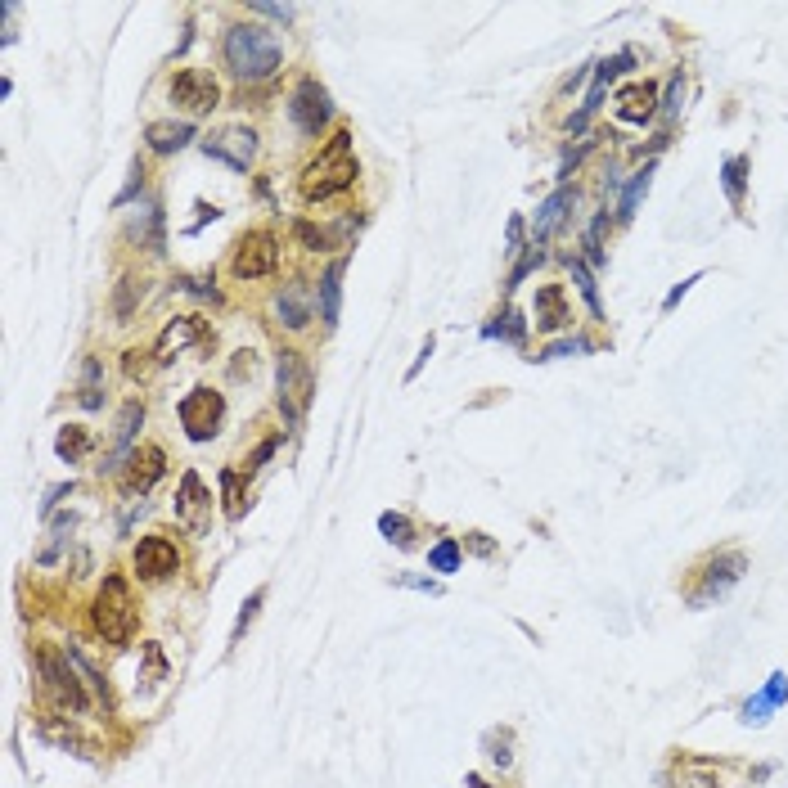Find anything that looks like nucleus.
<instances>
[{
	"label": "nucleus",
	"mask_w": 788,
	"mask_h": 788,
	"mask_svg": "<svg viewBox=\"0 0 788 788\" xmlns=\"http://www.w3.org/2000/svg\"><path fill=\"white\" fill-rule=\"evenodd\" d=\"M131 239H140L145 248L163 253V208H158V203H145V208L136 212V221H131Z\"/></svg>",
	"instance_id": "obj_27"
},
{
	"label": "nucleus",
	"mask_w": 788,
	"mask_h": 788,
	"mask_svg": "<svg viewBox=\"0 0 788 788\" xmlns=\"http://www.w3.org/2000/svg\"><path fill=\"white\" fill-rule=\"evenodd\" d=\"M167 95H172V104L185 113H212L221 104L217 77L203 73V68H181V73L172 77V86H167Z\"/></svg>",
	"instance_id": "obj_11"
},
{
	"label": "nucleus",
	"mask_w": 788,
	"mask_h": 788,
	"mask_svg": "<svg viewBox=\"0 0 788 788\" xmlns=\"http://www.w3.org/2000/svg\"><path fill=\"white\" fill-rule=\"evenodd\" d=\"M275 316H280L284 329H307L311 325V289L302 280L284 284L280 293H275Z\"/></svg>",
	"instance_id": "obj_19"
},
{
	"label": "nucleus",
	"mask_w": 788,
	"mask_h": 788,
	"mask_svg": "<svg viewBox=\"0 0 788 788\" xmlns=\"http://www.w3.org/2000/svg\"><path fill=\"white\" fill-rule=\"evenodd\" d=\"M91 626L113 649L131 644V635H136V626H140V613H136V599H131V586L122 572H109V577L100 581L95 604H91Z\"/></svg>",
	"instance_id": "obj_3"
},
{
	"label": "nucleus",
	"mask_w": 788,
	"mask_h": 788,
	"mask_svg": "<svg viewBox=\"0 0 788 788\" xmlns=\"http://www.w3.org/2000/svg\"><path fill=\"white\" fill-rule=\"evenodd\" d=\"M221 59L239 82H266V77L280 73L284 64V46L271 28H257V23H230L226 37H221Z\"/></svg>",
	"instance_id": "obj_1"
},
{
	"label": "nucleus",
	"mask_w": 788,
	"mask_h": 788,
	"mask_svg": "<svg viewBox=\"0 0 788 788\" xmlns=\"http://www.w3.org/2000/svg\"><path fill=\"white\" fill-rule=\"evenodd\" d=\"M311 397H316V374H311L307 356L293 352V347H280L275 352V401H280L284 424H298L307 415Z\"/></svg>",
	"instance_id": "obj_4"
},
{
	"label": "nucleus",
	"mask_w": 788,
	"mask_h": 788,
	"mask_svg": "<svg viewBox=\"0 0 788 788\" xmlns=\"http://www.w3.org/2000/svg\"><path fill=\"white\" fill-rule=\"evenodd\" d=\"M689 788H716V784H712V779H703V775H698V779H689Z\"/></svg>",
	"instance_id": "obj_56"
},
{
	"label": "nucleus",
	"mask_w": 788,
	"mask_h": 788,
	"mask_svg": "<svg viewBox=\"0 0 788 788\" xmlns=\"http://www.w3.org/2000/svg\"><path fill=\"white\" fill-rule=\"evenodd\" d=\"M131 568H136L140 581H167L181 568V550H176L167 536H145V541L136 545V554H131Z\"/></svg>",
	"instance_id": "obj_14"
},
{
	"label": "nucleus",
	"mask_w": 788,
	"mask_h": 788,
	"mask_svg": "<svg viewBox=\"0 0 788 788\" xmlns=\"http://www.w3.org/2000/svg\"><path fill=\"white\" fill-rule=\"evenodd\" d=\"M73 527H77V518H73V514H68V518H59V523L50 527V545H46V550L37 554V563H55V559H59V550H64V541H68V532H73Z\"/></svg>",
	"instance_id": "obj_40"
},
{
	"label": "nucleus",
	"mask_w": 788,
	"mask_h": 788,
	"mask_svg": "<svg viewBox=\"0 0 788 788\" xmlns=\"http://www.w3.org/2000/svg\"><path fill=\"white\" fill-rule=\"evenodd\" d=\"M604 221H608V212H599L595 221H590V230H586V257H590V266H604Z\"/></svg>",
	"instance_id": "obj_41"
},
{
	"label": "nucleus",
	"mask_w": 788,
	"mask_h": 788,
	"mask_svg": "<svg viewBox=\"0 0 788 788\" xmlns=\"http://www.w3.org/2000/svg\"><path fill=\"white\" fill-rule=\"evenodd\" d=\"M140 424H145V406H140V401H127L118 415V442H113V455H109V464H104V473H122V464L131 460V442H136Z\"/></svg>",
	"instance_id": "obj_20"
},
{
	"label": "nucleus",
	"mask_w": 788,
	"mask_h": 788,
	"mask_svg": "<svg viewBox=\"0 0 788 788\" xmlns=\"http://www.w3.org/2000/svg\"><path fill=\"white\" fill-rule=\"evenodd\" d=\"M356 176H361V163H356V154H352V131H338V136L320 149L316 163L302 172L298 190L307 203H325V199H338V194L352 190Z\"/></svg>",
	"instance_id": "obj_2"
},
{
	"label": "nucleus",
	"mask_w": 788,
	"mask_h": 788,
	"mask_svg": "<svg viewBox=\"0 0 788 788\" xmlns=\"http://www.w3.org/2000/svg\"><path fill=\"white\" fill-rule=\"evenodd\" d=\"M293 235H298L302 248H311V253H329L334 248V235L320 226H311V221H293Z\"/></svg>",
	"instance_id": "obj_39"
},
{
	"label": "nucleus",
	"mask_w": 788,
	"mask_h": 788,
	"mask_svg": "<svg viewBox=\"0 0 788 788\" xmlns=\"http://www.w3.org/2000/svg\"><path fill=\"white\" fill-rule=\"evenodd\" d=\"M460 563H464L460 536H442V541L428 550V572H442V577H451V572H460Z\"/></svg>",
	"instance_id": "obj_30"
},
{
	"label": "nucleus",
	"mask_w": 788,
	"mask_h": 788,
	"mask_svg": "<svg viewBox=\"0 0 788 788\" xmlns=\"http://www.w3.org/2000/svg\"><path fill=\"white\" fill-rule=\"evenodd\" d=\"M784 703H788V676H784V671H775V676L761 685V694H752L748 703L739 707V721L743 725H766Z\"/></svg>",
	"instance_id": "obj_17"
},
{
	"label": "nucleus",
	"mask_w": 788,
	"mask_h": 788,
	"mask_svg": "<svg viewBox=\"0 0 788 788\" xmlns=\"http://www.w3.org/2000/svg\"><path fill=\"white\" fill-rule=\"evenodd\" d=\"M176 419H181L185 437L190 442H212L221 433V419H226V397L217 388H190L181 401H176Z\"/></svg>",
	"instance_id": "obj_7"
},
{
	"label": "nucleus",
	"mask_w": 788,
	"mask_h": 788,
	"mask_svg": "<svg viewBox=\"0 0 788 788\" xmlns=\"http://www.w3.org/2000/svg\"><path fill=\"white\" fill-rule=\"evenodd\" d=\"M541 262H545V253H541V248L532 244V248H527V257H523V262L514 266V275H509V284H505V289H514V284H523V275L532 271V266H541Z\"/></svg>",
	"instance_id": "obj_49"
},
{
	"label": "nucleus",
	"mask_w": 788,
	"mask_h": 788,
	"mask_svg": "<svg viewBox=\"0 0 788 788\" xmlns=\"http://www.w3.org/2000/svg\"><path fill=\"white\" fill-rule=\"evenodd\" d=\"M154 365V352H127V379H145Z\"/></svg>",
	"instance_id": "obj_48"
},
{
	"label": "nucleus",
	"mask_w": 788,
	"mask_h": 788,
	"mask_svg": "<svg viewBox=\"0 0 788 788\" xmlns=\"http://www.w3.org/2000/svg\"><path fill=\"white\" fill-rule=\"evenodd\" d=\"M460 545H464V550H473L478 559H496V541H491L487 532H464Z\"/></svg>",
	"instance_id": "obj_45"
},
{
	"label": "nucleus",
	"mask_w": 788,
	"mask_h": 788,
	"mask_svg": "<svg viewBox=\"0 0 788 788\" xmlns=\"http://www.w3.org/2000/svg\"><path fill=\"white\" fill-rule=\"evenodd\" d=\"M343 275H347V262L338 257V262L325 266V275H320V320H325V329L338 325V311H343Z\"/></svg>",
	"instance_id": "obj_22"
},
{
	"label": "nucleus",
	"mask_w": 788,
	"mask_h": 788,
	"mask_svg": "<svg viewBox=\"0 0 788 788\" xmlns=\"http://www.w3.org/2000/svg\"><path fill=\"white\" fill-rule=\"evenodd\" d=\"M145 293V284L136 280V275H122V284H118V293H113V311H118V320L127 325L131 316H136V298Z\"/></svg>",
	"instance_id": "obj_35"
},
{
	"label": "nucleus",
	"mask_w": 788,
	"mask_h": 788,
	"mask_svg": "<svg viewBox=\"0 0 788 788\" xmlns=\"http://www.w3.org/2000/svg\"><path fill=\"white\" fill-rule=\"evenodd\" d=\"M397 586H406V590H419V595H442V581L437 577H419V572H397Z\"/></svg>",
	"instance_id": "obj_42"
},
{
	"label": "nucleus",
	"mask_w": 788,
	"mask_h": 788,
	"mask_svg": "<svg viewBox=\"0 0 788 788\" xmlns=\"http://www.w3.org/2000/svg\"><path fill=\"white\" fill-rule=\"evenodd\" d=\"M32 662H37V676H41V685H46V694L55 698L59 707H68V712H86V707H91L86 685L77 680V667L68 653L50 649V644H37V649H32Z\"/></svg>",
	"instance_id": "obj_6"
},
{
	"label": "nucleus",
	"mask_w": 788,
	"mask_h": 788,
	"mask_svg": "<svg viewBox=\"0 0 788 788\" xmlns=\"http://www.w3.org/2000/svg\"><path fill=\"white\" fill-rule=\"evenodd\" d=\"M694 284H698V275H689V280H680L676 289H671L667 298H662V311H676V307H680V298H685V293L694 289Z\"/></svg>",
	"instance_id": "obj_52"
},
{
	"label": "nucleus",
	"mask_w": 788,
	"mask_h": 788,
	"mask_svg": "<svg viewBox=\"0 0 788 788\" xmlns=\"http://www.w3.org/2000/svg\"><path fill=\"white\" fill-rule=\"evenodd\" d=\"M203 154L226 163L230 172H248L257 158V131L253 127H221L203 140Z\"/></svg>",
	"instance_id": "obj_12"
},
{
	"label": "nucleus",
	"mask_w": 788,
	"mask_h": 788,
	"mask_svg": "<svg viewBox=\"0 0 788 788\" xmlns=\"http://www.w3.org/2000/svg\"><path fill=\"white\" fill-rule=\"evenodd\" d=\"M64 496H73V482H59V487H50V491H46V500H41V518L55 514V505H59Z\"/></svg>",
	"instance_id": "obj_51"
},
{
	"label": "nucleus",
	"mask_w": 788,
	"mask_h": 788,
	"mask_svg": "<svg viewBox=\"0 0 788 788\" xmlns=\"http://www.w3.org/2000/svg\"><path fill=\"white\" fill-rule=\"evenodd\" d=\"M748 172H752L748 154H730V158L721 163V190H725V199H730L734 212H743V194H748Z\"/></svg>",
	"instance_id": "obj_24"
},
{
	"label": "nucleus",
	"mask_w": 788,
	"mask_h": 788,
	"mask_svg": "<svg viewBox=\"0 0 788 788\" xmlns=\"http://www.w3.org/2000/svg\"><path fill=\"white\" fill-rule=\"evenodd\" d=\"M163 464H167V455H163V446H154V442L131 451V460L122 464V473H118L122 496H145V491L163 478Z\"/></svg>",
	"instance_id": "obj_15"
},
{
	"label": "nucleus",
	"mask_w": 788,
	"mask_h": 788,
	"mask_svg": "<svg viewBox=\"0 0 788 788\" xmlns=\"http://www.w3.org/2000/svg\"><path fill=\"white\" fill-rule=\"evenodd\" d=\"M37 739H46L59 752H73L82 761H95V743L77 725H68V716H37Z\"/></svg>",
	"instance_id": "obj_16"
},
{
	"label": "nucleus",
	"mask_w": 788,
	"mask_h": 788,
	"mask_svg": "<svg viewBox=\"0 0 788 788\" xmlns=\"http://www.w3.org/2000/svg\"><path fill=\"white\" fill-rule=\"evenodd\" d=\"M577 352H590V343H581V338H559V343H550L536 361H559V356H577Z\"/></svg>",
	"instance_id": "obj_43"
},
{
	"label": "nucleus",
	"mask_w": 788,
	"mask_h": 788,
	"mask_svg": "<svg viewBox=\"0 0 788 788\" xmlns=\"http://www.w3.org/2000/svg\"><path fill=\"white\" fill-rule=\"evenodd\" d=\"M91 446H95V437H91V428H86V424H64V428H59V437H55V455L64 464H82L86 455H91Z\"/></svg>",
	"instance_id": "obj_25"
},
{
	"label": "nucleus",
	"mask_w": 788,
	"mask_h": 788,
	"mask_svg": "<svg viewBox=\"0 0 788 788\" xmlns=\"http://www.w3.org/2000/svg\"><path fill=\"white\" fill-rule=\"evenodd\" d=\"M536 329L541 334H559V329H568L572 311H568V298H563L559 284H545V289H536Z\"/></svg>",
	"instance_id": "obj_21"
},
{
	"label": "nucleus",
	"mask_w": 788,
	"mask_h": 788,
	"mask_svg": "<svg viewBox=\"0 0 788 788\" xmlns=\"http://www.w3.org/2000/svg\"><path fill=\"white\" fill-rule=\"evenodd\" d=\"M145 140H149L154 154H181V149L194 140V127L190 122H149Z\"/></svg>",
	"instance_id": "obj_23"
},
{
	"label": "nucleus",
	"mask_w": 788,
	"mask_h": 788,
	"mask_svg": "<svg viewBox=\"0 0 788 788\" xmlns=\"http://www.w3.org/2000/svg\"><path fill=\"white\" fill-rule=\"evenodd\" d=\"M680 95H685V73H671V82H667V100H662V118H676L680 113Z\"/></svg>",
	"instance_id": "obj_44"
},
{
	"label": "nucleus",
	"mask_w": 788,
	"mask_h": 788,
	"mask_svg": "<svg viewBox=\"0 0 788 788\" xmlns=\"http://www.w3.org/2000/svg\"><path fill=\"white\" fill-rule=\"evenodd\" d=\"M743 572H748V554H743V550H716V554H707V559L698 563L689 590H685L689 608H707V604H716V599H725L743 581Z\"/></svg>",
	"instance_id": "obj_5"
},
{
	"label": "nucleus",
	"mask_w": 788,
	"mask_h": 788,
	"mask_svg": "<svg viewBox=\"0 0 788 788\" xmlns=\"http://www.w3.org/2000/svg\"><path fill=\"white\" fill-rule=\"evenodd\" d=\"M568 208H572V194H568V190H554L550 199L541 203V212H536V226H532V244H536V248H541L545 239L554 235V226L563 221V212H568Z\"/></svg>",
	"instance_id": "obj_26"
},
{
	"label": "nucleus",
	"mask_w": 788,
	"mask_h": 788,
	"mask_svg": "<svg viewBox=\"0 0 788 788\" xmlns=\"http://www.w3.org/2000/svg\"><path fill=\"white\" fill-rule=\"evenodd\" d=\"M482 748H487V761H496V766H509L514 761V730H487L482 734Z\"/></svg>",
	"instance_id": "obj_34"
},
{
	"label": "nucleus",
	"mask_w": 788,
	"mask_h": 788,
	"mask_svg": "<svg viewBox=\"0 0 788 788\" xmlns=\"http://www.w3.org/2000/svg\"><path fill=\"white\" fill-rule=\"evenodd\" d=\"M523 248V217H509V235H505V253Z\"/></svg>",
	"instance_id": "obj_53"
},
{
	"label": "nucleus",
	"mask_w": 788,
	"mask_h": 788,
	"mask_svg": "<svg viewBox=\"0 0 788 788\" xmlns=\"http://www.w3.org/2000/svg\"><path fill=\"white\" fill-rule=\"evenodd\" d=\"M280 262V244H275L271 230H248L244 239L235 244V257H230V275L235 280H266Z\"/></svg>",
	"instance_id": "obj_9"
},
{
	"label": "nucleus",
	"mask_w": 788,
	"mask_h": 788,
	"mask_svg": "<svg viewBox=\"0 0 788 788\" xmlns=\"http://www.w3.org/2000/svg\"><path fill=\"white\" fill-rule=\"evenodd\" d=\"M167 676H172V671H167L163 649H158V644H145V671H140V680H145V685H140V689L149 694V689H158Z\"/></svg>",
	"instance_id": "obj_38"
},
{
	"label": "nucleus",
	"mask_w": 788,
	"mask_h": 788,
	"mask_svg": "<svg viewBox=\"0 0 788 788\" xmlns=\"http://www.w3.org/2000/svg\"><path fill=\"white\" fill-rule=\"evenodd\" d=\"M568 271H572V280H577L581 298H586L590 316L604 320V302H599V284H595V271H590V262H581V257H568Z\"/></svg>",
	"instance_id": "obj_31"
},
{
	"label": "nucleus",
	"mask_w": 788,
	"mask_h": 788,
	"mask_svg": "<svg viewBox=\"0 0 788 788\" xmlns=\"http://www.w3.org/2000/svg\"><path fill=\"white\" fill-rule=\"evenodd\" d=\"M172 514H176V523H181L190 536H203V532H208V523H212V491L203 487V478H199L194 469L181 473V487H176Z\"/></svg>",
	"instance_id": "obj_10"
},
{
	"label": "nucleus",
	"mask_w": 788,
	"mask_h": 788,
	"mask_svg": "<svg viewBox=\"0 0 788 788\" xmlns=\"http://www.w3.org/2000/svg\"><path fill=\"white\" fill-rule=\"evenodd\" d=\"M289 118H293V127H298L302 136H311V140H316L320 131L329 127V118H334V104H329V91L316 82V77H302V82L293 86Z\"/></svg>",
	"instance_id": "obj_8"
},
{
	"label": "nucleus",
	"mask_w": 788,
	"mask_h": 788,
	"mask_svg": "<svg viewBox=\"0 0 788 788\" xmlns=\"http://www.w3.org/2000/svg\"><path fill=\"white\" fill-rule=\"evenodd\" d=\"M523 334H527V325H523L518 311H505V316H496L487 329H482V338H505V343H523Z\"/></svg>",
	"instance_id": "obj_36"
},
{
	"label": "nucleus",
	"mask_w": 788,
	"mask_h": 788,
	"mask_svg": "<svg viewBox=\"0 0 788 788\" xmlns=\"http://www.w3.org/2000/svg\"><path fill=\"white\" fill-rule=\"evenodd\" d=\"M262 604H266V586H257L253 595H248L244 604H239V617H235V631H230V644L244 640V631L257 622V613H262Z\"/></svg>",
	"instance_id": "obj_37"
},
{
	"label": "nucleus",
	"mask_w": 788,
	"mask_h": 788,
	"mask_svg": "<svg viewBox=\"0 0 788 788\" xmlns=\"http://www.w3.org/2000/svg\"><path fill=\"white\" fill-rule=\"evenodd\" d=\"M428 356H433V338H424V347H419V356H415V365H410V374H406V379H415V374L424 370V361H428Z\"/></svg>",
	"instance_id": "obj_54"
},
{
	"label": "nucleus",
	"mask_w": 788,
	"mask_h": 788,
	"mask_svg": "<svg viewBox=\"0 0 788 788\" xmlns=\"http://www.w3.org/2000/svg\"><path fill=\"white\" fill-rule=\"evenodd\" d=\"M280 442H284V437H280V433H275V437H266V442H262V446H257V451H253V455H248V464H244V469H248V473H257V469H262V464H266V460H271V455H275V451H280Z\"/></svg>",
	"instance_id": "obj_46"
},
{
	"label": "nucleus",
	"mask_w": 788,
	"mask_h": 788,
	"mask_svg": "<svg viewBox=\"0 0 788 788\" xmlns=\"http://www.w3.org/2000/svg\"><path fill=\"white\" fill-rule=\"evenodd\" d=\"M104 365L100 356H86L82 361V383H77V401H82V410H100L104 406Z\"/></svg>",
	"instance_id": "obj_29"
},
{
	"label": "nucleus",
	"mask_w": 788,
	"mask_h": 788,
	"mask_svg": "<svg viewBox=\"0 0 788 788\" xmlns=\"http://www.w3.org/2000/svg\"><path fill=\"white\" fill-rule=\"evenodd\" d=\"M212 343V329H208V320L203 316H176L172 325L158 334V343H154V361L158 365H172L176 356H185L190 347H208Z\"/></svg>",
	"instance_id": "obj_13"
},
{
	"label": "nucleus",
	"mask_w": 788,
	"mask_h": 788,
	"mask_svg": "<svg viewBox=\"0 0 788 788\" xmlns=\"http://www.w3.org/2000/svg\"><path fill=\"white\" fill-rule=\"evenodd\" d=\"M464 788H491L482 775H464Z\"/></svg>",
	"instance_id": "obj_55"
},
{
	"label": "nucleus",
	"mask_w": 788,
	"mask_h": 788,
	"mask_svg": "<svg viewBox=\"0 0 788 788\" xmlns=\"http://www.w3.org/2000/svg\"><path fill=\"white\" fill-rule=\"evenodd\" d=\"M248 10L253 14H266V19H280V23H293V5H271V0H253V5H248Z\"/></svg>",
	"instance_id": "obj_47"
},
{
	"label": "nucleus",
	"mask_w": 788,
	"mask_h": 788,
	"mask_svg": "<svg viewBox=\"0 0 788 788\" xmlns=\"http://www.w3.org/2000/svg\"><path fill=\"white\" fill-rule=\"evenodd\" d=\"M379 532H383V541L397 545V550H410V545H415V523H410L406 514H397V509L379 514Z\"/></svg>",
	"instance_id": "obj_32"
},
{
	"label": "nucleus",
	"mask_w": 788,
	"mask_h": 788,
	"mask_svg": "<svg viewBox=\"0 0 788 788\" xmlns=\"http://www.w3.org/2000/svg\"><path fill=\"white\" fill-rule=\"evenodd\" d=\"M653 172H658V163H644L640 172L626 181V190H622V199H617V221H631L635 217V208H640V199L649 194V185H653Z\"/></svg>",
	"instance_id": "obj_28"
},
{
	"label": "nucleus",
	"mask_w": 788,
	"mask_h": 788,
	"mask_svg": "<svg viewBox=\"0 0 788 788\" xmlns=\"http://www.w3.org/2000/svg\"><path fill=\"white\" fill-rule=\"evenodd\" d=\"M140 181H145V167H140V158H136V163H131V181H127V190H122L118 199H113V208H122V203H131V199H136Z\"/></svg>",
	"instance_id": "obj_50"
},
{
	"label": "nucleus",
	"mask_w": 788,
	"mask_h": 788,
	"mask_svg": "<svg viewBox=\"0 0 788 788\" xmlns=\"http://www.w3.org/2000/svg\"><path fill=\"white\" fill-rule=\"evenodd\" d=\"M658 109H662V100H658V86L653 82H631L617 95V118L631 122V127H644Z\"/></svg>",
	"instance_id": "obj_18"
},
{
	"label": "nucleus",
	"mask_w": 788,
	"mask_h": 788,
	"mask_svg": "<svg viewBox=\"0 0 788 788\" xmlns=\"http://www.w3.org/2000/svg\"><path fill=\"white\" fill-rule=\"evenodd\" d=\"M221 509H226L230 523H239V518H244V473L221 469Z\"/></svg>",
	"instance_id": "obj_33"
}]
</instances>
